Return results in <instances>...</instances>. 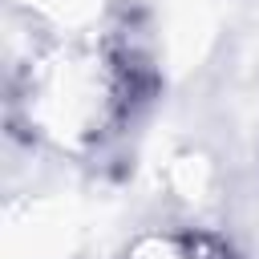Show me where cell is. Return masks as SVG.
Instances as JSON below:
<instances>
[{
  "instance_id": "1",
  "label": "cell",
  "mask_w": 259,
  "mask_h": 259,
  "mask_svg": "<svg viewBox=\"0 0 259 259\" xmlns=\"http://www.w3.org/2000/svg\"><path fill=\"white\" fill-rule=\"evenodd\" d=\"M125 259H235V251L210 231H166L138 239Z\"/></svg>"
}]
</instances>
